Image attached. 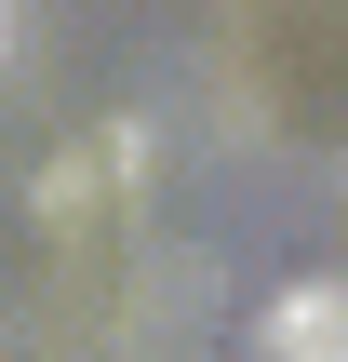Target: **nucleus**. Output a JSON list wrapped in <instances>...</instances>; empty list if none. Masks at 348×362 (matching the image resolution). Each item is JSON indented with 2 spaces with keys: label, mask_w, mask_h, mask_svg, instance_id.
Segmentation results:
<instances>
[{
  "label": "nucleus",
  "mask_w": 348,
  "mask_h": 362,
  "mask_svg": "<svg viewBox=\"0 0 348 362\" xmlns=\"http://www.w3.org/2000/svg\"><path fill=\"white\" fill-rule=\"evenodd\" d=\"M268 349H282V362H348V269H322V282H295V296H282Z\"/></svg>",
  "instance_id": "1"
},
{
  "label": "nucleus",
  "mask_w": 348,
  "mask_h": 362,
  "mask_svg": "<svg viewBox=\"0 0 348 362\" xmlns=\"http://www.w3.org/2000/svg\"><path fill=\"white\" fill-rule=\"evenodd\" d=\"M0 27H13V0H0Z\"/></svg>",
  "instance_id": "2"
}]
</instances>
